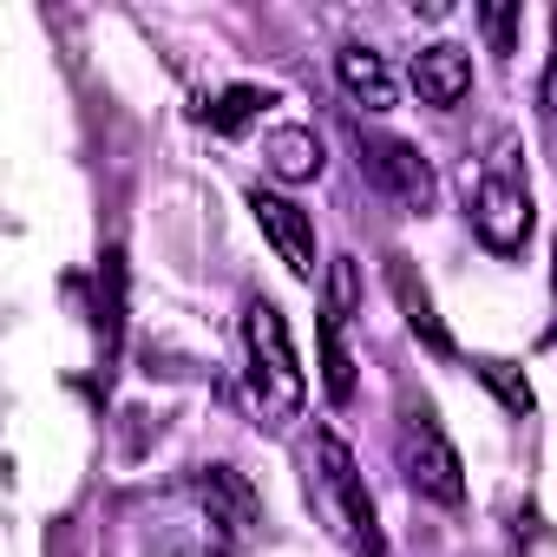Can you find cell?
<instances>
[{
  "label": "cell",
  "instance_id": "obj_1",
  "mask_svg": "<svg viewBox=\"0 0 557 557\" xmlns=\"http://www.w3.org/2000/svg\"><path fill=\"white\" fill-rule=\"evenodd\" d=\"M243 374H249V400L269 426H289L302 407H309V374L296 361V342H289V315L275 302H249L243 309Z\"/></svg>",
  "mask_w": 557,
  "mask_h": 557
},
{
  "label": "cell",
  "instance_id": "obj_2",
  "mask_svg": "<svg viewBox=\"0 0 557 557\" xmlns=\"http://www.w3.org/2000/svg\"><path fill=\"white\" fill-rule=\"evenodd\" d=\"M309 498L315 511L335 524V537L355 550V557H387V531H381V511H374V492L348 453V440L335 426L315 433V453H309Z\"/></svg>",
  "mask_w": 557,
  "mask_h": 557
},
{
  "label": "cell",
  "instance_id": "obj_3",
  "mask_svg": "<svg viewBox=\"0 0 557 557\" xmlns=\"http://www.w3.org/2000/svg\"><path fill=\"white\" fill-rule=\"evenodd\" d=\"M394 459H400V479H407L420 498H433V505H466V466H459V453H453V440H446V426L433 420L426 400H420V407H413V400L400 407Z\"/></svg>",
  "mask_w": 557,
  "mask_h": 557
},
{
  "label": "cell",
  "instance_id": "obj_4",
  "mask_svg": "<svg viewBox=\"0 0 557 557\" xmlns=\"http://www.w3.org/2000/svg\"><path fill=\"white\" fill-rule=\"evenodd\" d=\"M472 236L492 256H518L531 243V190L511 164V138H498V151L485 158V171L472 184Z\"/></svg>",
  "mask_w": 557,
  "mask_h": 557
},
{
  "label": "cell",
  "instance_id": "obj_5",
  "mask_svg": "<svg viewBox=\"0 0 557 557\" xmlns=\"http://www.w3.org/2000/svg\"><path fill=\"white\" fill-rule=\"evenodd\" d=\"M355 151H361V171H368L400 210H413V216L433 210L440 177H433V164H426V151H420L413 138H394V132H368V125H355Z\"/></svg>",
  "mask_w": 557,
  "mask_h": 557
},
{
  "label": "cell",
  "instance_id": "obj_6",
  "mask_svg": "<svg viewBox=\"0 0 557 557\" xmlns=\"http://www.w3.org/2000/svg\"><path fill=\"white\" fill-rule=\"evenodd\" d=\"M197 498H203V518H210L223 557L243 550V544L256 537V524H262V498H256V485H249L236 466H203V472H197Z\"/></svg>",
  "mask_w": 557,
  "mask_h": 557
},
{
  "label": "cell",
  "instance_id": "obj_7",
  "mask_svg": "<svg viewBox=\"0 0 557 557\" xmlns=\"http://www.w3.org/2000/svg\"><path fill=\"white\" fill-rule=\"evenodd\" d=\"M249 216H256V230L269 236V249L283 256V269L296 275V283H315V223H309V210L296 203V197H283V190H249Z\"/></svg>",
  "mask_w": 557,
  "mask_h": 557
},
{
  "label": "cell",
  "instance_id": "obj_8",
  "mask_svg": "<svg viewBox=\"0 0 557 557\" xmlns=\"http://www.w3.org/2000/svg\"><path fill=\"white\" fill-rule=\"evenodd\" d=\"M413 86H420V99H426V106L453 112V106L472 92V53H466V47H453V40L420 47V53H413Z\"/></svg>",
  "mask_w": 557,
  "mask_h": 557
},
{
  "label": "cell",
  "instance_id": "obj_9",
  "mask_svg": "<svg viewBox=\"0 0 557 557\" xmlns=\"http://www.w3.org/2000/svg\"><path fill=\"white\" fill-rule=\"evenodd\" d=\"M387 289H394V302H400L407 329H413L433 355H453V335H446V322L433 315V296H426L420 275H413V256H387Z\"/></svg>",
  "mask_w": 557,
  "mask_h": 557
},
{
  "label": "cell",
  "instance_id": "obj_10",
  "mask_svg": "<svg viewBox=\"0 0 557 557\" xmlns=\"http://www.w3.org/2000/svg\"><path fill=\"white\" fill-rule=\"evenodd\" d=\"M262 164H269V177H283V184L322 177V138H315V125H275L262 138Z\"/></svg>",
  "mask_w": 557,
  "mask_h": 557
},
{
  "label": "cell",
  "instance_id": "obj_11",
  "mask_svg": "<svg viewBox=\"0 0 557 557\" xmlns=\"http://www.w3.org/2000/svg\"><path fill=\"white\" fill-rule=\"evenodd\" d=\"M335 73H342V86H348L355 106H368V112H387L394 106V73H387V60L374 47H342L335 53Z\"/></svg>",
  "mask_w": 557,
  "mask_h": 557
},
{
  "label": "cell",
  "instance_id": "obj_12",
  "mask_svg": "<svg viewBox=\"0 0 557 557\" xmlns=\"http://www.w3.org/2000/svg\"><path fill=\"white\" fill-rule=\"evenodd\" d=\"M269 106H275V92H269V86H230V92L203 99V112H197V119H203L216 138H236V132H243V125H256Z\"/></svg>",
  "mask_w": 557,
  "mask_h": 557
},
{
  "label": "cell",
  "instance_id": "obj_13",
  "mask_svg": "<svg viewBox=\"0 0 557 557\" xmlns=\"http://www.w3.org/2000/svg\"><path fill=\"white\" fill-rule=\"evenodd\" d=\"M342 329H348V322H335V315L322 309V387H329V400H355V355H348Z\"/></svg>",
  "mask_w": 557,
  "mask_h": 557
},
{
  "label": "cell",
  "instance_id": "obj_14",
  "mask_svg": "<svg viewBox=\"0 0 557 557\" xmlns=\"http://www.w3.org/2000/svg\"><path fill=\"white\" fill-rule=\"evenodd\" d=\"M479 368V381L505 400V413H518V420H531V407H537V394H531V381H524V368H511V361H498V355H485V361H472Z\"/></svg>",
  "mask_w": 557,
  "mask_h": 557
},
{
  "label": "cell",
  "instance_id": "obj_15",
  "mask_svg": "<svg viewBox=\"0 0 557 557\" xmlns=\"http://www.w3.org/2000/svg\"><path fill=\"white\" fill-rule=\"evenodd\" d=\"M355 302H361V269H355V256H335V262H329V302H322V309H329L335 322H348Z\"/></svg>",
  "mask_w": 557,
  "mask_h": 557
},
{
  "label": "cell",
  "instance_id": "obj_16",
  "mask_svg": "<svg viewBox=\"0 0 557 557\" xmlns=\"http://www.w3.org/2000/svg\"><path fill=\"white\" fill-rule=\"evenodd\" d=\"M518 8H479V27H485V40H492V53H518Z\"/></svg>",
  "mask_w": 557,
  "mask_h": 557
},
{
  "label": "cell",
  "instance_id": "obj_17",
  "mask_svg": "<svg viewBox=\"0 0 557 557\" xmlns=\"http://www.w3.org/2000/svg\"><path fill=\"white\" fill-rule=\"evenodd\" d=\"M537 99H544V112H550V119H557V60H550V66H544V86H537Z\"/></svg>",
  "mask_w": 557,
  "mask_h": 557
}]
</instances>
